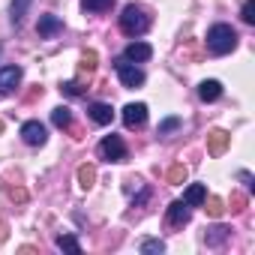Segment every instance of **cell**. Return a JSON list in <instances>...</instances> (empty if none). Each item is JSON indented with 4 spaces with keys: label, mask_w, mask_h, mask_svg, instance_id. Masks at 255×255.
Masks as SVG:
<instances>
[{
    "label": "cell",
    "mask_w": 255,
    "mask_h": 255,
    "mask_svg": "<svg viewBox=\"0 0 255 255\" xmlns=\"http://www.w3.org/2000/svg\"><path fill=\"white\" fill-rule=\"evenodd\" d=\"M204 210H207L213 219H219V216L225 213V201H222L219 195H210V198H204Z\"/></svg>",
    "instance_id": "ffe728a7"
},
{
    "label": "cell",
    "mask_w": 255,
    "mask_h": 255,
    "mask_svg": "<svg viewBox=\"0 0 255 255\" xmlns=\"http://www.w3.org/2000/svg\"><path fill=\"white\" fill-rule=\"evenodd\" d=\"M21 138H24V144H30V147H42L45 144V126L39 123V120H27L24 126H21Z\"/></svg>",
    "instance_id": "8992f818"
},
{
    "label": "cell",
    "mask_w": 255,
    "mask_h": 255,
    "mask_svg": "<svg viewBox=\"0 0 255 255\" xmlns=\"http://www.w3.org/2000/svg\"><path fill=\"white\" fill-rule=\"evenodd\" d=\"M99 156L105 162H126V156H129V150H126V141L120 135H105L99 141Z\"/></svg>",
    "instance_id": "3957f363"
},
{
    "label": "cell",
    "mask_w": 255,
    "mask_h": 255,
    "mask_svg": "<svg viewBox=\"0 0 255 255\" xmlns=\"http://www.w3.org/2000/svg\"><path fill=\"white\" fill-rule=\"evenodd\" d=\"M240 180H243L246 186H252V174H249V171H240Z\"/></svg>",
    "instance_id": "4dcf8cb0"
},
{
    "label": "cell",
    "mask_w": 255,
    "mask_h": 255,
    "mask_svg": "<svg viewBox=\"0 0 255 255\" xmlns=\"http://www.w3.org/2000/svg\"><path fill=\"white\" fill-rule=\"evenodd\" d=\"M180 126V117H165L162 123H159V135H168V132H174Z\"/></svg>",
    "instance_id": "484cf974"
},
{
    "label": "cell",
    "mask_w": 255,
    "mask_h": 255,
    "mask_svg": "<svg viewBox=\"0 0 255 255\" xmlns=\"http://www.w3.org/2000/svg\"><path fill=\"white\" fill-rule=\"evenodd\" d=\"M246 210V195L243 192H231V213H243Z\"/></svg>",
    "instance_id": "4316f807"
},
{
    "label": "cell",
    "mask_w": 255,
    "mask_h": 255,
    "mask_svg": "<svg viewBox=\"0 0 255 255\" xmlns=\"http://www.w3.org/2000/svg\"><path fill=\"white\" fill-rule=\"evenodd\" d=\"M93 183H96V168L93 165H81L78 168V186L81 189H90Z\"/></svg>",
    "instance_id": "ac0fdd59"
},
{
    "label": "cell",
    "mask_w": 255,
    "mask_h": 255,
    "mask_svg": "<svg viewBox=\"0 0 255 255\" xmlns=\"http://www.w3.org/2000/svg\"><path fill=\"white\" fill-rule=\"evenodd\" d=\"M141 252H144V255L165 252V243H162V240H141Z\"/></svg>",
    "instance_id": "d4e9b609"
},
{
    "label": "cell",
    "mask_w": 255,
    "mask_h": 255,
    "mask_svg": "<svg viewBox=\"0 0 255 255\" xmlns=\"http://www.w3.org/2000/svg\"><path fill=\"white\" fill-rule=\"evenodd\" d=\"M30 3H33V0H12V9H9V12H12V21H15V24H21V18H24V12L30 9Z\"/></svg>",
    "instance_id": "7402d4cb"
},
{
    "label": "cell",
    "mask_w": 255,
    "mask_h": 255,
    "mask_svg": "<svg viewBox=\"0 0 255 255\" xmlns=\"http://www.w3.org/2000/svg\"><path fill=\"white\" fill-rule=\"evenodd\" d=\"M219 96H222V84L216 78H207V81L198 84V99L201 102H216Z\"/></svg>",
    "instance_id": "7c38bea8"
},
{
    "label": "cell",
    "mask_w": 255,
    "mask_h": 255,
    "mask_svg": "<svg viewBox=\"0 0 255 255\" xmlns=\"http://www.w3.org/2000/svg\"><path fill=\"white\" fill-rule=\"evenodd\" d=\"M150 54H153V48L147 42H132V45H126V51H123V57L129 63H144V60H150Z\"/></svg>",
    "instance_id": "30bf717a"
},
{
    "label": "cell",
    "mask_w": 255,
    "mask_h": 255,
    "mask_svg": "<svg viewBox=\"0 0 255 255\" xmlns=\"http://www.w3.org/2000/svg\"><path fill=\"white\" fill-rule=\"evenodd\" d=\"M114 69H117V78H120V84L123 87H141L144 84V72L135 66V63H129V60H126V57H120L117 63H114Z\"/></svg>",
    "instance_id": "277c9868"
},
{
    "label": "cell",
    "mask_w": 255,
    "mask_h": 255,
    "mask_svg": "<svg viewBox=\"0 0 255 255\" xmlns=\"http://www.w3.org/2000/svg\"><path fill=\"white\" fill-rule=\"evenodd\" d=\"M204 198H207V192H204V186H201V183H192V186L186 189V195H183V201H186L189 207H201V204H204Z\"/></svg>",
    "instance_id": "2e32d148"
},
{
    "label": "cell",
    "mask_w": 255,
    "mask_h": 255,
    "mask_svg": "<svg viewBox=\"0 0 255 255\" xmlns=\"http://www.w3.org/2000/svg\"><path fill=\"white\" fill-rule=\"evenodd\" d=\"M240 18H243V24H255V0H246V3H243Z\"/></svg>",
    "instance_id": "603a6c76"
},
{
    "label": "cell",
    "mask_w": 255,
    "mask_h": 255,
    "mask_svg": "<svg viewBox=\"0 0 255 255\" xmlns=\"http://www.w3.org/2000/svg\"><path fill=\"white\" fill-rule=\"evenodd\" d=\"M36 30H39V36H54V33H60L63 30V21L57 18V15H42L39 18V24H36Z\"/></svg>",
    "instance_id": "4fadbf2b"
},
{
    "label": "cell",
    "mask_w": 255,
    "mask_h": 255,
    "mask_svg": "<svg viewBox=\"0 0 255 255\" xmlns=\"http://www.w3.org/2000/svg\"><path fill=\"white\" fill-rule=\"evenodd\" d=\"M207 48L213 51V54H228V51H234L237 48V33H234V27L231 24H213L210 30H207Z\"/></svg>",
    "instance_id": "6da1fadb"
},
{
    "label": "cell",
    "mask_w": 255,
    "mask_h": 255,
    "mask_svg": "<svg viewBox=\"0 0 255 255\" xmlns=\"http://www.w3.org/2000/svg\"><path fill=\"white\" fill-rule=\"evenodd\" d=\"M210 231H213V234H207V243H210V246L228 237V228H222V225H216V228H210Z\"/></svg>",
    "instance_id": "f1b7e54d"
},
{
    "label": "cell",
    "mask_w": 255,
    "mask_h": 255,
    "mask_svg": "<svg viewBox=\"0 0 255 255\" xmlns=\"http://www.w3.org/2000/svg\"><path fill=\"white\" fill-rule=\"evenodd\" d=\"M123 123L129 126V129H141L147 123V105L144 102H129L123 108Z\"/></svg>",
    "instance_id": "5b68a950"
},
{
    "label": "cell",
    "mask_w": 255,
    "mask_h": 255,
    "mask_svg": "<svg viewBox=\"0 0 255 255\" xmlns=\"http://www.w3.org/2000/svg\"><path fill=\"white\" fill-rule=\"evenodd\" d=\"M51 123L57 126V129H69V126H72V111H69L66 105H57V108L51 111Z\"/></svg>",
    "instance_id": "9a60e30c"
},
{
    "label": "cell",
    "mask_w": 255,
    "mask_h": 255,
    "mask_svg": "<svg viewBox=\"0 0 255 255\" xmlns=\"http://www.w3.org/2000/svg\"><path fill=\"white\" fill-rule=\"evenodd\" d=\"M114 6V0H81V9L84 12H105Z\"/></svg>",
    "instance_id": "44dd1931"
},
{
    "label": "cell",
    "mask_w": 255,
    "mask_h": 255,
    "mask_svg": "<svg viewBox=\"0 0 255 255\" xmlns=\"http://www.w3.org/2000/svg\"><path fill=\"white\" fill-rule=\"evenodd\" d=\"M60 90H63L66 96H81V93H84V87H81L78 81H63V84H60Z\"/></svg>",
    "instance_id": "83f0119b"
},
{
    "label": "cell",
    "mask_w": 255,
    "mask_h": 255,
    "mask_svg": "<svg viewBox=\"0 0 255 255\" xmlns=\"http://www.w3.org/2000/svg\"><path fill=\"white\" fill-rule=\"evenodd\" d=\"M6 195L12 198V201H18V204H24L30 195H27V189L24 186H6Z\"/></svg>",
    "instance_id": "cb8c5ba5"
},
{
    "label": "cell",
    "mask_w": 255,
    "mask_h": 255,
    "mask_svg": "<svg viewBox=\"0 0 255 255\" xmlns=\"http://www.w3.org/2000/svg\"><path fill=\"white\" fill-rule=\"evenodd\" d=\"M228 141H231V135L225 129H210L207 132V150H210V156H222L228 150Z\"/></svg>",
    "instance_id": "ba28073f"
},
{
    "label": "cell",
    "mask_w": 255,
    "mask_h": 255,
    "mask_svg": "<svg viewBox=\"0 0 255 255\" xmlns=\"http://www.w3.org/2000/svg\"><path fill=\"white\" fill-rule=\"evenodd\" d=\"M189 216H192V210H189L186 201H171L168 204V225H186Z\"/></svg>",
    "instance_id": "9c48e42d"
},
{
    "label": "cell",
    "mask_w": 255,
    "mask_h": 255,
    "mask_svg": "<svg viewBox=\"0 0 255 255\" xmlns=\"http://www.w3.org/2000/svg\"><path fill=\"white\" fill-rule=\"evenodd\" d=\"M57 249H66V252H72V255H78L81 252V243H78V237H72V234H57Z\"/></svg>",
    "instance_id": "e0dca14e"
},
{
    "label": "cell",
    "mask_w": 255,
    "mask_h": 255,
    "mask_svg": "<svg viewBox=\"0 0 255 255\" xmlns=\"http://www.w3.org/2000/svg\"><path fill=\"white\" fill-rule=\"evenodd\" d=\"M21 66H3V69H0V93H3V96H9L18 84H21Z\"/></svg>",
    "instance_id": "52a82bcc"
},
{
    "label": "cell",
    "mask_w": 255,
    "mask_h": 255,
    "mask_svg": "<svg viewBox=\"0 0 255 255\" xmlns=\"http://www.w3.org/2000/svg\"><path fill=\"white\" fill-rule=\"evenodd\" d=\"M87 114H90V120L99 123V126H108V123L114 120V108L105 105V102H93V105L87 108Z\"/></svg>",
    "instance_id": "8fae6325"
},
{
    "label": "cell",
    "mask_w": 255,
    "mask_h": 255,
    "mask_svg": "<svg viewBox=\"0 0 255 255\" xmlns=\"http://www.w3.org/2000/svg\"><path fill=\"white\" fill-rule=\"evenodd\" d=\"M120 30L126 36H141V33L150 30V15L141 6H126L123 15H120Z\"/></svg>",
    "instance_id": "7a4b0ae2"
},
{
    "label": "cell",
    "mask_w": 255,
    "mask_h": 255,
    "mask_svg": "<svg viewBox=\"0 0 255 255\" xmlns=\"http://www.w3.org/2000/svg\"><path fill=\"white\" fill-rule=\"evenodd\" d=\"M186 177H189V171H186V165H180V162H177V165H171V168L165 171V180H168V183H174V186H177V183H186Z\"/></svg>",
    "instance_id": "d6986e66"
},
{
    "label": "cell",
    "mask_w": 255,
    "mask_h": 255,
    "mask_svg": "<svg viewBox=\"0 0 255 255\" xmlns=\"http://www.w3.org/2000/svg\"><path fill=\"white\" fill-rule=\"evenodd\" d=\"M6 237H9V228H6V222H0V243H6Z\"/></svg>",
    "instance_id": "f546056e"
},
{
    "label": "cell",
    "mask_w": 255,
    "mask_h": 255,
    "mask_svg": "<svg viewBox=\"0 0 255 255\" xmlns=\"http://www.w3.org/2000/svg\"><path fill=\"white\" fill-rule=\"evenodd\" d=\"M0 132H3V120H0Z\"/></svg>",
    "instance_id": "1f68e13d"
},
{
    "label": "cell",
    "mask_w": 255,
    "mask_h": 255,
    "mask_svg": "<svg viewBox=\"0 0 255 255\" xmlns=\"http://www.w3.org/2000/svg\"><path fill=\"white\" fill-rule=\"evenodd\" d=\"M96 66H99V54L96 51H84V57H81V63H78V75L84 78H90L93 72H96Z\"/></svg>",
    "instance_id": "5bb4252c"
}]
</instances>
